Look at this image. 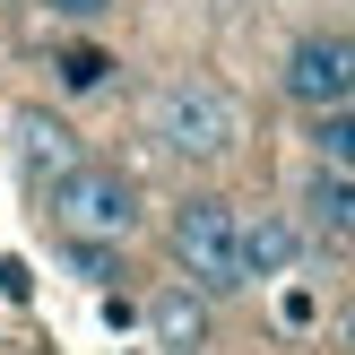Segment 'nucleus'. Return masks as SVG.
<instances>
[{"mask_svg":"<svg viewBox=\"0 0 355 355\" xmlns=\"http://www.w3.org/2000/svg\"><path fill=\"white\" fill-rule=\"evenodd\" d=\"M69 243V269L87 277V286H113L121 277V243H96V234H61Z\"/></svg>","mask_w":355,"mask_h":355,"instance_id":"nucleus-11","label":"nucleus"},{"mask_svg":"<svg viewBox=\"0 0 355 355\" xmlns=\"http://www.w3.org/2000/svg\"><path fill=\"white\" fill-rule=\"evenodd\" d=\"M44 9H52V17H69V26H96L113 0H44Z\"/></svg>","mask_w":355,"mask_h":355,"instance_id":"nucleus-12","label":"nucleus"},{"mask_svg":"<svg viewBox=\"0 0 355 355\" xmlns=\"http://www.w3.org/2000/svg\"><path fill=\"white\" fill-rule=\"evenodd\" d=\"M148 329H156L173 355H191V347H208V304H200L191 286H165V295L148 304Z\"/></svg>","mask_w":355,"mask_h":355,"instance_id":"nucleus-8","label":"nucleus"},{"mask_svg":"<svg viewBox=\"0 0 355 355\" xmlns=\"http://www.w3.org/2000/svg\"><path fill=\"white\" fill-rule=\"evenodd\" d=\"M113 52L104 44H61L52 52V78H61V96H104V87H113Z\"/></svg>","mask_w":355,"mask_h":355,"instance_id":"nucleus-9","label":"nucleus"},{"mask_svg":"<svg viewBox=\"0 0 355 355\" xmlns=\"http://www.w3.org/2000/svg\"><path fill=\"white\" fill-rule=\"evenodd\" d=\"M286 96L304 104V113H338V104H355V26H312L286 44Z\"/></svg>","mask_w":355,"mask_h":355,"instance_id":"nucleus-4","label":"nucleus"},{"mask_svg":"<svg viewBox=\"0 0 355 355\" xmlns=\"http://www.w3.org/2000/svg\"><path fill=\"white\" fill-rule=\"evenodd\" d=\"M9 148H17V173H26L35 191H52L69 165H87V148H78V130H69L61 113H44V104H26V113L9 121Z\"/></svg>","mask_w":355,"mask_h":355,"instance_id":"nucleus-5","label":"nucleus"},{"mask_svg":"<svg viewBox=\"0 0 355 355\" xmlns=\"http://www.w3.org/2000/svg\"><path fill=\"white\" fill-rule=\"evenodd\" d=\"M52 200V225H61V234H96V243H121L139 225V191L121 182L113 165H96V156H87V165H69L61 182L44 191Z\"/></svg>","mask_w":355,"mask_h":355,"instance_id":"nucleus-3","label":"nucleus"},{"mask_svg":"<svg viewBox=\"0 0 355 355\" xmlns=\"http://www.w3.org/2000/svg\"><path fill=\"white\" fill-rule=\"evenodd\" d=\"M312 165H338V173H355V104H338V113H312Z\"/></svg>","mask_w":355,"mask_h":355,"instance_id":"nucleus-10","label":"nucleus"},{"mask_svg":"<svg viewBox=\"0 0 355 355\" xmlns=\"http://www.w3.org/2000/svg\"><path fill=\"white\" fill-rule=\"evenodd\" d=\"M148 139L173 165H225L243 148V104L217 78H173V87L148 96Z\"/></svg>","mask_w":355,"mask_h":355,"instance_id":"nucleus-1","label":"nucleus"},{"mask_svg":"<svg viewBox=\"0 0 355 355\" xmlns=\"http://www.w3.org/2000/svg\"><path fill=\"white\" fill-rule=\"evenodd\" d=\"M347 355H355V321H347Z\"/></svg>","mask_w":355,"mask_h":355,"instance_id":"nucleus-13","label":"nucleus"},{"mask_svg":"<svg viewBox=\"0 0 355 355\" xmlns=\"http://www.w3.org/2000/svg\"><path fill=\"white\" fill-rule=\"evenodd\" d=\"M295 208H304V234H321V243H355V173L312 165L304 191H295Z\"/></svg>","mask_w":355,"mask_h":355,"instance_id":"nucleus-6","label":"nucleus"},{"mask_svg":"<svg viewBox=\"0 0 355 355\" xmlns=\"http://www.w3.org/2000/svg\"><path fill=\"white\" fill-rule=\"evenodd\" d=\"M165 243H173V269L191 277V295H243L252 286V269H243V208L234 200H208V191L182 200Z\"/></svg>","mask_w":355,"mask_h":355,"instance_id":"nucleus-2","label":"nucleus"},{"mask_svg":"<svg viewBox=\"0 0 355 355\" xmlns=\"http://www.w3.org/2000/svg\"><path fill=\"white\" fill-rule=\"evenodd\" d=\"M295 260H304V225H295L286 208L243 217V269H252V286H260V277H286Z\"/></svg>","mask_w":355,"mask_h":355,"instance_id":"nucleus-7","label":"nucleus"}]
</instances>
